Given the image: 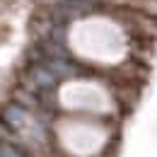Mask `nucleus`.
<instances>
[{
	"label": "nucleus",
	"mask_w": 157,
	"mask_h": 157,
	"mask_svg": "<svg viewBox=\"0 0 157 157\" xmlns=\"http://www.w3.org/2000/svg\"><path fill=\"white\" fill-rule=\"evenodd\" d=\"M0 121L7 123L12 131H22V128L27 126V121H29V111H27V106H22V104H17V101H12V104H7V106L2 109Z\"/></svg>",
	"instance_id": "f257e3e1"
},
{
	"label": "nucleus",
	"mask_w": 157,
	"mask_h": 157,
	"mask_svg": "<svg viewBox=\"0 0 157 157\" xmlns=\"http://www.w3.org/2000/svg\"><path fill=\"white\" fill-rule=\"evenodd\" d=\"M0 157H27V152L17 143H2L0 140Z\"/></svg>",
	"instance_id": "f03ea898"
}]
</instances>
